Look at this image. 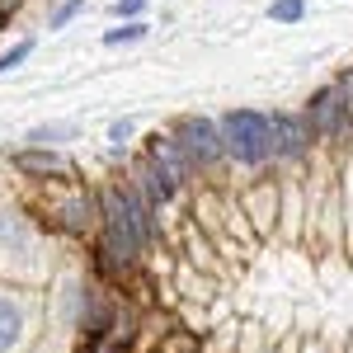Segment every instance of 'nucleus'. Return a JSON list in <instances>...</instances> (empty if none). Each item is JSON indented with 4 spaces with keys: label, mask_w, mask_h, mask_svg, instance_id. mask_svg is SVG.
<instances>
[{
    "label": "nucleus",
    "mask_w": 353,
    "mask_h": 353,
    "mask_svg": "<svg viewBox=\"0 0 353 353\" xmlns=\"http://www.w3.org/2000/svg\"><path fill=\"white\" fill-rule=\"evenodd\" d=\"M19 10H24V0H0V28L10 24V19H14Z\"/></svg>",
    "instance_id": "18"
},
{
    "label": "nucleus",
    "mask_w": 353,
    "mask_h": 353,
    "mask_svg": "<svg viewBox=\"0 0 353 353\" xmlns=\"http://www.w3.org/2000/svg\"><path fill=\"white\" fill-rule=\"evenodd\" d=\"M301 353H330V349H325V339L311 334V339H301Z\"/></svg>",
    "instance_id": "19"
},
{
    "label": "nucleus",
    "mask_w": 353,
    "mask_h": 353,
    "mask_svg": "<svg viewBox=\"0 0 353 353\" xmlns=\"http://www.w3.org/2000/svg\"><path fill=\"white\" fill-rule=\"evenodd\" d=\"M99 353H118V349H99Z\"/></svg>",
    "instance_id": "20"
},
{
    "label": "nucleus",
    "mask_w": 353,
    "mask_h": 353,
    "mask_svg": "<svg viewBox=\"0 0 353 353\" xmlns=\"http://www.w3.org/2000/svg\"><path fill=\"white\" fill-rule=\"evenodd\" d=\"M10 165L33 184H71V179H81L76 161L66 151H48V146H19V151H10Z\"/></svg>",
    "instance_id": "6"
},
{
    "label": "nucleus",
    "mask_w": 353,
    "mask_h": 353,
    "mask_svg": "<svg viewBox=\"0 0 353 353\" xmlns=\"http://www.w3.org/2000/svg\"><path fill=\"white\" fill-rule=\"evenodd\" d=\"M269 151H273V165L278 170H301V165L316 156V141L306 132L301 113H288V109L269 113Z\"/></svg>",
    "instance_id": "5"
},
{
    "label": "nucleus",
    "mask_w": 353,
    "mask_h": 353,
    "mask_svg": "<svg viewBox=\"0 0 353 353\" xmlns=\"http://www.w3.org/2000/svg\"><path fill=\"white\" fill-rule=\"evenodd\" d=\"M28 57H33V38H19V43L10 48V52H0V76H10L14 66H24Z\"/></svg>",
    "instance_id": "15"
},
{
    "label": "nucleus",
    "mask_w": 353,
    "mask_h": 353,
    "mask_svg": "<svg viewBox=\"0 0 353 353\" xmlns=\"http://www.w3.org/2000/svg\"><path fill=\"white\" fill-rule=\"evenodd\" d=\"M221 132V151L226 161L241 165V170H269L273 151H269V113L259 109H226L217 118Z\"/></svg>",
    "instance_id": "2"
},
{
    "label": "nucleus",
    "mask_w": 353,
    "mask_h": 353,
    "mask_svg": "<svg viewBox=\"0 0 353 353\" xmlns=\"http://www.w3.org/2000/svg\"><path fill=\"white\" fill-rule=\"evenodd\" d=\"M0 254L10 259L5 273L14 283H24V269L19 264L43 254V226H38V217L28 208H0Z\"/></svg>",
    "instance_id": "4"
},
{
    "label": "nucleus",
    "mask_w": 353,
    "mask_h": 353,
    "mask_svg": "<svg viewBox=\"0 0 353 353\" xmlns=\"http://www.w3.org/2000/svg\"><path fill=\"white\" fill-rule=\"evenodd\" d=\"M81 14H85V0H61L52 14H48V28L57 33V28H66L71 19H81Z\"/></svg>",
    "instance_id": "14"
},
{
    "label": "nucleus",
    "mask_w": 353,
    "mask_h": 353,
    "mask_svg": "<svg viewBox=\"0 0 353 353\" xmlns=\"http://www.w3.org/2000/svg\"><path fill=\"white\" fill-rule=\"evenodd\" d=\"M151 33V24L146 19H128V24H118V28H109L104 33V48H123V43H141Z\"/></svg>",
    "instance_id": "12"
},
{
    "label": "nucleus",
    "mask_w": 353,
    "mask_h": 353,
    "mask_svg": "<svg viewBox=\"0 0 353 353\" xmlns=\"http://www.w3.org/2000/svg\"><path fill=\"white\" fill-rule=\"evenodd\" d=\"M151 353H156V349H151Z\"/></svg>",
    "instance_id": "21"
},
{
    "label": "nucleus",
    "mask_w": 353,
    "mask_h": 353,
    "mask_svg": "<svg viewBox=\"0 0 353 353\" xmlns=\"http://www.w3.org/2000/svg\"><path fill=\"white\" fill-rule=\"evenodd\" d=\"M132 137H137V123H132V118H118V123L109 128V146H113V151H128Z\"/></svg>",
    "instance_id": "16"
},
{
    "label": "nucleus",
    "mask_w": 353,
    "mask_h": 353,
    "mask_svg": "<svg viewBox=\"0 0 353 353\" xmlns=\"http://www.w3.org/2000/svg\"><path fill=\"white\" fill-rule=\"evenodd\" d=\"M81 132L76 123H43V128H33L24 137V146H48V151H61V141H71V137Z\"/></svg>",
    "instance_id": "11"
},
{
    "label": "nucleus",
    "mask_w": 353,
    "mask_h": 353,
    "mask_svg": "<svg viewBox=\"0 0 353 353\" xmlns=\"http://www.w3.org/2000/svg\"><path fill=\"white\" fill-rule=\"evenodd\" d=\"M123 179L132 184L137 198H141V203H146V208H151L156 217H161V208H170V203H174V198L184 193V189H174V184H170V179L161 174V170H156V165H146V161H141V156L132 161V170H128Z\"/></svg>",
    "instance_id": "9"
},
{
    "label": "nucleus",
    "mask_w": 353,
    "mask_h": 353,
    "mask_svg": "<svg viewBox=\"0 0 353 353\" xmlns=\"http://www.w3.org/2000/svg\"><path fill=\"white\" fill-rule=\"evenodd\" d=\"M113 14L128 24V19H141L146 14V0H113Z\"/></svg>",
    "instance_id": "17"
},
{
    "label": "nucleus",
    "mask_w": 353,
    "mask_h": 353,
    "mask_svg": "<svg viewBox=\"0 0 353 353\" xmlns=\"http://www.w3.org/2000/svg\"><path fill=\"white\" fill-rule=\"evenodd\" d=\"M141 161L156 165V170H161V174L170 179V184H174V189H189V184H193L189 161L179 156V146H174V141H170L165 132H151V137H146V151H141Z\"/></svg>",
    "instance_id": "10"
},
{
    "label": "nucleus",
    "mask_w": 353,
    "mask_h": 353,
    "mask_svg": "<svg viewBox=\"0 0 353 353\" xmlns=\"http://www.w3.org/2000/svg\"><path fill=\"white\" fill-rule=\"evenodd\" d=\"M170 141L179 146V156L189 161L193 174H217L226 165V151H221V132H217V118H203V113H179L170 123Z\"/></svg>",
    "instance_id": "3"
},
{
    "label": "nucleus",
    "mask_w": 353,
    "mask_h": 353,
    "mask_svg": "<svg viewBox=\"0 0 353 353\" xmlns=\"http://www.w3.org/2000/svg\"><path fill=\"white\" fill-rule=\"evenodd\" d=\"M269 19L273 24H301V19H306V0H273Z\"/></svg>",
    "instance_id": "13"
},
{
    "label": "nucleus",
    "mask_w": 353,
    "mask_h": 353,
    "mask_svg": "<svg viewBox=\"0 0 353 353\" xmlns=\"http://www.w3.org/2000/svg\"><path fill=\"white\" fill-rule=\"evenodd\" d=\"M43 231H57V236H71V241H94L99 231V198L85 179H71V184H48L43 193V208L33 212Z\"/></svg>",
    "instance_id": "1"
},
{
    "label": "nucleus",
    "mask_w": 353,
    "mask_h": 353,
    "mask_svg": "<svg viewBox=\"0 0 353 353\" xmlns=\"http://www.w3.org/2000/svg\"><path fill=\"white\" fill-rule=\"evenodd\" d=\"M33 334V311L28 297L19 292H0V353H19Z\"/></svg>",
    "instance_id": "8"
},
{
    "label": "nucleus",
    "mask_w": 353,
    "mask_h": 353,
    "mask_svg": "<svg viewBox=\"0 0 353 353\" xmlns=\"http://www.w3.org/2000/svg\"><path fill=\"white\" fill-rule=\"evenodd\" d=\"M241 217H250V231L254 241H264L278 231V179H250L241 193H231Z\"/></svg>",
    "instance_id": "7"
}]
</instances>
